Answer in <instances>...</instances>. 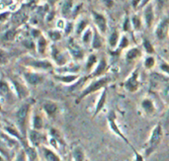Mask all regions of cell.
I'll use <instances>...</instances> for the list:
<instances>
[{
  "instance_id": "1",
  "label": "cell",
  "mask_w": 169,
  "mask_h": 161,
  "mask_svg": "<svg viewBox=\"0 0 169 161\" xmlns=\"http://www.w3.org/2000/svg\"><path fill=\"white\" fill-rule=\"evenodd\" d=\"M30 112H31V103H25L18 109L16 112V124L17 128L22 134L24 138L28 141V125L29 119H30Z\"/></svg>"
},
{
  "instance_id": "2",
  "label": "cell",
  "mask_w": 169,
  "mask_h": 161,
  "mask_svg": "<svg viewBox=\"0 0 169 161\" xmlns=\"http://www.w3.org/2000/svg\"><path fill=\"white\" fill-rule=\"evenodd\" d=\"M163 138V130L161 125H156L152 132L150 134V137L149 138V141L146 142L145 149V157H149V156L153 153L160 145Z\"/></svg>"
},
{
  "instance_id": "3",
  "label": "cell",
  "mask_w": 169,
  "mask_h": 161,
  "mask_svg": "<svg viewBox=\"0 0 169 161\" xmlns=\"http://www.w3.org/2000/svg\"><path fill=\"white\" fill-rule=\"evenodd\" d=\"M110 81H111V78L110 77H101L99 79L95 80V81H92L86 88L83 89V91L81 92V94L79 95L78 99L76 100V102L78 103L82 99L85 98L86 96L90 95V94H92V93L98 91L102 88H105Z\"/></svg>"
},
{
  "instance_id": "4",
  "label": "cell",
  "mask_w": 169,
  "mask_h": 161,
  "mask_svg": "<svg viewBox=\"0 0 169 161\" xmlns=\"http://www.w3.org/2000/svg\"><path fill=\"white\" fill-rule=\"evenodd\" d=\"M48 138L46 137V135L41 133V130H36L30 129L28 132V141L31 145L35 147H41L46 142Z\"/></svg>"
},
{
  "instance_id": "5",
  "label": "cell",
  "mask_w": 169,
  "mask_h": 161,
  "mask_svg": "<svg viewBox=\"0 0 169 161\" xmlns=\"http://www.w3.org/2000/svg\"><path fill=\"white\" fill-rule=\"evenodd\" d=\"M107 120H108V124H109V126H110V129H111L114 133H115L117 135H119V137L123 139V141L128 145L130 148H134V146L132 145V143L130 142V141L128 138H127L125 137V134L121 132V130L119 129V126H118L117 125V123H116V115H115V113H114L113 111L112 112H110L109 113V115H108V118H107Z\"/></svg>"
},
{
  "instance_id": "6",
  "label": "cell",
  "mask_w": 169,
  "mask_h": 161,
  "mask_svg": "<svg viewBox=\"0 0 169 161\" xmlns=\"http://www.w3.org/2000/svg\"><path fill=\"white\" fill-rule=\"evenodd\" d=\"M139 88V81H138V69H136L130 74V76L126 80L125 82V89L130 93L137 92Z\"/></svg>"
},
{
  "instance_id": "7",
  "label": "cell",
  "mask_w": 169,
  "mask_h": 161,
  "mask_svg": "<svg viewBox=\"0 0 169 161\" xmlns=\"http://www.w3.org/2000/svg\"><path fill=\"white\" fill-rule=\"evenodd\" d=\"M11 82L13 84V87L15 88L17 97H18L19 99H25L30 95V92H29L28 88L22 81H19V80H17V79L16 80L11 79Z\"/></svg>"
},
{
  "instance_id": "8",
  "label": "cell",
  "mask_w": 169,
  "mask_h": 161,
  "mask_svg": "<svg viewBox=\"0 0 169 161\" xmlns=\"http://www.w3.org/2000/svg\"><path fill=\"white\" fill-rule=\"evenodd\" d=\"M24 77L26 82L29 83L32 86L39 85V84L44 82V77L41 74H38L35 72H26L24 73Z\"/></svg>"
},
{
  "instance_id": "9",
  "label": "cell",
  "mask_w": 169,
  "mask_h": 161,
  "mask_svg": "<svg viewBox=\"0 0 169 161\" xmlns=\"http://www.w3.org/2000/svg\"><path fill=\"white\" fill-rule=\"evenodd\" d=\"M31 129L42 130L44 129V119L39 112H34L31 117Z\"/></svg>"
},
{
  "instance_id": "10",
  "label": "cell",
  "mask_w": 169,
  "mask_h": 161,
  "mask_svg": "<svg viewBox=\"0 0 169 161\" xmlns=\"http://www.w3.org/2000/svg\"><path fill=\"white\" fill-rule=\"evenodd\" d=\"M168 28H169V17L162 20L161 22H160V24L158 25L157 29H156V37H157L159 40H163L167 35Z\"/></svg>"
},
{
  "instance_id": "11",
  "label": "cell",
  "mask_w": 169,
  "mask_h": 161,
  "mask_svg": "<svg viewBox=\"0 0 169 161\" xmlns=\"http://www.w3.org/2000/svg\"><path fill=\"white\" fill-rule=\"evenodd\" d=\"M50 142L53 143V146L57 148V143H60L61 145L64 146L65 145V142L64 141H63V137H61V133L58 132V130L57 129H50Z\"/></svg>"
},
{
  "instance_id": "12",
  "label": "cell",
  "mask_w": 169,
  "mask_h": 161,
  "mask_svg": "<svg viewBox=\"0 0 169 161\" xmlns=\"http://www.w3.org/2000/svg\"><path fill=\"white\" fill-rule=\"evenodd\" d=\"M41 150L46 161H61V157L56 152L46 146H41Z\"/></svg>"
},
{
  "instance_id": "13",
  "label": "cell",
  "mask_w": 169,
  "mask_h": 161,
  "mask_svg": "<svg viewBox=\"0 0 169 161\" xmlns=\"http://www.w3.org/2000/svg\"><path fill=\"white\" fill-rule=\"evenodd\" d=\"M57 104L52 100H46L43 103V110L48 116L52 117L57 112Z\"/></svg>"
},
{
  "instance_id": "14",
  "label": "cell",
  "mask_w": 169,
  "mask_h": 161,
  "mask_svg": "<svg viewBox=\"0 0 169 161\" xmlns=\"http://www.w3.org/2000/svg\"><path fill=\"white\" fill-rule=\"evenodd\" d=\"M106 101H107V88L105 87L103 92H102V94H101L100 98L98 100V102H97V104H96V109L94 111V114H93V118L97 117L98 116V114L102 111L105 104H106Z\"/></svg>"
},
{
  "instance_id": "15",
  "label": "cell",
  "mask_w": 169,
  "mask_h": 161,
  "mask_svg": "<svg viewBox=\"0 0 169 161\" xmlns=\"http://www.w3.org/2000/svg\"><path fill=\"white\" fill-rule=\"evenodd\" d=\"M25 151H26L28 161H40L39 157V152L37 150V147L33 146L31 145H28L26 146H24Z\"/></svg>"
},
{
  "instance_id": "16",
  "label": "cell",
  "mask_w": 169,
  "mask_h": 161,
  "mask_svg": "<svg viewBox=\"0 0 169 161\" xmlns=\"http://www.w3.org/2000/svg\"><path fill=\"white\" fill-rule=\"evenodd\" d=\"M68 49L71 53V56L77 59H81L83 57V50L80 46L75 44L73 41H70L68 44Z\"/></svg>"
},
{
  "instance_id": "17",
  "label": "cell",
  "mask_w": 169,
  "mask_h": 161,
  "mask_svg": "<svg viewBox=\"0 0 169 161\" xmlns=\"http://www.w3.org/2000/svg\"><path fill=\"white\" fill-rule=\"evenodd\" d=\"M141 108L147 115H152L155 113V106L150 99H145L141 102Z\"/></svg>"
},
{
  "instance_id": "18",
  "label": "cell",
  "mask_w": 169,
  "mask_h": 161,
  "mask_svg": "<svg viewBox=\"0 0 169 161\" xmlns=\"http://www.w3.org/2000/svg\"><path fill=\"white\" fill-rule=\"evenodd\" d=\"M54 78L60 80L61 82L70 84V83H75L76 80L79 78V75L77 74H70V75H56Z\"/></svg>"
},
{
  "instance_id": "19",
  "label": "cell",
  "mask_w": 169,
  "mask_h": 161,
  "mask_svg": "<svg viewBox=\"0 0 169 161\" xmlns=\"http://www.w3.org/2000/svg\"><path fill=\"white\" fill-rule=\"evenodd\" d=\"M72 158L73 161H85V153L80 145H76L72 149Z\"/></svg>"
},
{
  "instance_id": "20",
  "label": "cell",
  "mask_w": 169,
  "mask_h": 161,
  "mask_svg": "<svg viewBox=\"0 0 169 161\" xmlns=\"http://www.w3.org/2000/svg\"><path fill=\"white\" fill-rule=\"evenodd\" d=\"M93 16H94V20L97 24V26L99 27L101 30V32H105L106 31V27H107V23H106V19L105 17L101 14L96 13V12H93Z\"/></svg>"
},
{
  "instance_id": "21",
  "label": "cell",
  "mask_w": 169,
  "mask_h": 161,
  "mask_svg": "<svg viewBox=\"0 0 169 161\" xmlns=\"http://www.w3.org/2000/svg\"><path fill=\"white\" fill-rule=\"evenodd\" d=\"M107 67V62L105 59H101L100 62L98 63V65H97L96 69L94 70V72H93L92 76H94V77H98V76H100L101 74H102L105 69H106Z\"/></svg>"
},
{
  "instance_id": "22",
  "label": "cell",
  "mask_w": 169,
  "mask_h": 161,
  "mask_svg": "<svg viewBox=\"0 0 169 161\" xmlns=\"http://www.w3.org/2000/svg\"><path fill=\"white\" fill-rule=\"evenodd\" d=\"M145 22H146V26L150 27L151 24H152L153 21V10H152V6L149 5L147 6V8L145 11Z\"/></svg>"
},
{
  "instance_id": "23",
  "label": "cell",
  "mask_w": 169,
  "mask_h": 161,
  "mask_svg": "<svg viewBox=\"0 0 169 161\" xmlns=\"http://www.w3.org/2000/svg\"><path fill=\"white\" fill-rule=\"evenodd\" d=\"M31 65L34 67H37V68H42V69H50L53 67L52 63L46 61V60H42V61H33L31 62Z\"/></svg>"
},
{
  "instance_id": "24",
  "label": "cell",
  "mask_w": 169,
  "mask_h": 161,
  "mask_svg": "<svg viewBox=\"0 0 169 161\" xmlns=\"http://www.w3.org/2000/svg\"><path fill=\"white\" fill-rule=\"evenodd\" d=\"M53 56L54 60L57 61V63L58 65H63L65 63L64 57H63L61 54L58 53V50H57V48H53Z\"/></svg>"
},
{
  "instance_id": "25",
  "label": "cell",
  "mask_w": 169,
  "mask_h": 161,
  "mask_svg": "<svg viewBox=\"0 0 169 161\" xmlns=\"http://www.w3.org/2000/svg\"><path fill=\"white\" fill-rule=\"evenodd\" d=\"M71 7H72V0H65L62 5V14L68 16L71 11Z\"/></svg>"
},
{
  "instance_id": "26",
  "label": "cell",
  "mask_w": 169,
  "mask_h": 161,
  "mask_svg": "<svg viewBox=\"0 0 169 161\" xmlns=\"http://www.w3.org/2000/svg\"><path fill=\"white\" fill-rule=\"evenodd\" d=\"M14 161H28V157H27L26 151H25L24 147H22L18 152H17Z\"/></svg>"
},
{
  "instance_id": "27",
  "label": "cell",
  "mask_w": 169,
  "mask_h": 161,
  "mask_svg": "<svg viewBox=\"0 0 169 161\" xmlns=\"http://www.w3.org/2000/svg\"><path fill=\"white\" fill-rule=\"evenodd\" d=\"M92 46L94 49H99V48L102 46V40H101V38H100V36L98 35V34H97V32H95V34H94Z\"/></svg>"
},
{
  "instance_id": "28",
  "label": "cell",
  "mask_w": 169,
  "mask_h": 161,
  "mask_svg": "<svg viewBox=\"0 0 169 161\" xmlns=\"http://www.w3.org/2000/svg\"><path fill=\"white\" fill-rule=\"evenodd\" d=\"M138 56H139V50L138 49H132L127 53V58H128L129 60L137 58Z\"/></svg>"
},
{
  "instance_id": "29",
  "label": "cell",
  "mask_w": 169,
  "mask_h": 161,
  "mask_svg": "<svg viewBox=\"0 0 169 161\" xmlns=\"http://www.w3.org/2000/svg\"><path fill=\"white\" fill-rule=\"evenodd\" d=\"M46 41L44 37H41L40 40H39V43H38V50L39 53H45V49H46Z\"/></svg>"
},
{
  "instance_id": "30",
  "label": "cell",
  "mask_w": 169,
  "mask_h": 161,
  "mask_svg": "<svg viewBox=\"0 0 169 161\" xmlns=\"http://www.w3.org/2000/svg\"><path fill=\"white\" fill-rule=\"evenodd\" d=\"M15 34H16V32L14 31V30H9V31H7L5 34H4L3 40L4 41H11V40H13L14 37H15Z\"/></svg>"
},
{
  "instance_id": "31",
  "label": "cell",
  "mask_w": 169,
  "mask_h": 161,
  "mask_svg": "<svg viewBox=\"0 0 169 161\" xmlns=\"http://www.w3.org/2000/svg\"><path fill=\"white\" fill-rule=\"evenodd\" d=\"M97 61V57L94 56V54H91V56L88 57V60H87V66H86V68L87 69H90L91 67L93 66L96 63Z\"/></svg>"
},
{
  "instance_id": "32",
  "label": "cell",
  "mask_w": 169,
  "mask_h": 161,
  "mask_svg": "<svg viewBox=\"0 0 169 161\" xmlns=\"http://www.w3.org/2000/svg\"><path fill=\"white\" fill-rule=\"evenodd\" d=\"M25 20V15L24 13H22V12H18L17 14H15L14 18H13V22H16V23H22L23 21Z\"/></svg>"
},
{
  "instance_id": "33",
  "label": "cell",
  "mask_w": 169,
  "mask_h": 161,
  "mask_svg": "<svg viewBox=\"0 0 169 161\" xmlns=\"http://www.w3.org/2000/svg\"><path fill=\"white\" fill-rule=\"evenodd\" d=\"M118 42V33L117 32H114L111 37H110V40H109V43L111 45V46H115L116 44Z\"/></svg>"
},
{
  "instance_id": "34",
  "label": "cell",
  "mask_w": 169,
  "mask_h": 161,
  "mask_svg": "<svg viewBox=\"0 0 169 161\" xmlns=\"http://www.w3.org/2000/svg\"><path fill=\"white\" fill-rule=\"evenodd\" d=\"M143 46H145V49H146L147 53H154L153 46H151V44L147 40H145V42H143Z\"/></svg>"
},
{
  "instance_id": "35",
  "label": "cell",
  "mask_w": 169,
  "mask_h": 161,
  "mask_svg": "<svg viewBox=\"0 0 169 161\" xmlns=\"http://www.w3.org/2000/svg\"><path fill=\"white\" fill-rule=\"evenodd\" d=\"M154 58L153 57H149V58H146V60L145 62V65L147 69H150V68H152V67L154 66Z\"/></svg>"
},
{
  "instance_id": "36",
  "label": "cell",
  "mask_w": 169,
  "mask_h": 161,
  "mask_svg": "<svg viewBox=\"0 0 169 161\" xmlns=\"http://www.w3.org/2000/svg\"><path fill=\"white\" fill-rule=\"evenodd\" d=\"M133 25L136 30H138L139 28H141V20H139V18L138 16H134L133 17Z\"/></svg>"
},
{
  "instance_id": "37",
  "label": "cell",
  "mask_w": 169,
  "mask_h": 161,
  "mask_svg": "<svg viewBox=\"0 0 169 161\" xmlns=\"http://www.w3.org/2000/svg\"><path fill=\"white\" fill-rule=\"evenodd\" d=\"M162 96H163V98L165 99V101L167 103H169V84L168 85L163 89V91H162Z\"/></svg>"
},
{
  "instance_id": "38",
  "label": "cell",
  "mask_w": 169,
  "mask_h": 161,
  "mask_svg": "<svg viewBox=\"0 0 169 161\" xmlns=\"http://www.w3.org/2000/svg\"><path fill=\"white\" fill-rule=\"evenodd\" d=\"M133 151H134V156H136V158H134V160L136 161H145V158H143V156L142 154L141 153H138V152L137 151L136 148H133Z\"/></svg>"
},
{
  "instance_id": "39",
  "label": "cell",
  "mask_w": 169,
  "mask_h": 161,
  "mask_svg": "<svg viewBox=\"0 0 169 161\" xmlns=\"http://www.w3.org/2000/svg\"><path fill=\"white\" fill-rule=\"evenodd\" d=\"M50 37L52 38L53 41H57V40L61 39V34L58 32H50Z\"/></svg>"
},
{
  "instance_id": "40",
  "label": "cell",
  "mask_w": 169,
  "mask_h": 161,
  "mask_svg": "<svg viewBox=\"0 0 169 161\" xmlns=\"http://www.w3.org/2000/svg\"><path fill=\"white\" fill-rule=\"evenodd\" d=\"M85 26H86V22L85 21H81L79 24H78V27H77V30H76V32H77V34H80L82 32V30L85 28Z\"/></svg>"
},
{
  "instance_id": "41",
  "label": "cell",
  "mask_w": 169,
  "mask_h": 161,
  "mask_svg": "<svg viewBox=\"0 0 169 161\" xmlns=\"http://www.w3.org/2000/svg\"><path fill=\"white\" fill-rule=\"evenodd\" d=\"M90 36H91V31L90 30H87V32L84 34V36H83L84 43H88V41H89V39H90Z\"/></svg>"
},
{
  "instance_id": "42",
  "label": "cell",
  "mask_w": 169,
  "mask_h": 161,
  "mask_svg": "<svg viewBox=\"0 0 169 161\" xmlns=\"http://www.w3.org/2000/svg\"><path fill=\"white\" fill-rule=\"evenodd\" d=\"M160 68H161L163 72L169 74V64H167V63H162V64L160 65Z\"/></svg>"
},
{
  "instance_id": "43",
  "label": "cell",
  "mask_w": 169,
  "mask_h": 161,
  "mask_svg": "<svg viewBox=\"0 0 169 161\" xmlns=\"http://www.w3.org/2000/svg\"><path fill=\"white\" fill-rule=\"evenodd\" d=\"M129 45L128 43V39H127L126 37H124L123 39H122V43H121V48H126L127 46Z\"/></svg>"
},
{
  "instance_id": "44",
  "label": "cell",
  "mask_w": 169,
  "mask_h": 161,
  "mask_svg": "<svg viewBox=\"0 0 169 161\" xmlns=\"http://www.w3.org/2000/svg\"><path fill=\"white\" fill-rule=\"evenodd\" d=\"M129 29H130V20L127 18L125 20V24H124V30L125 31H129Z\"/></svg>"
},
{
  "instance_id": "45",
  "label": "cell",
  "mask_w": 169,
  "mask_h": 161,
  "mask_svg": "<svg viewBox=\"0 0 169 161\" xmlns=\"http://www.w3.org/2000/svg\"><path fill=\"white\" fill-rule=\"evenodd\" d=\"M24 44H25V46H27L28 48H30V49H34V46H35L33 44V42H30V41H25Z\"/></svg>"
},
{
  "instance_id": "46",
  "label": "cell",
  "mask_w": 169,
  "mask_h": 161,
  "mask_svg": "<svg viewBox=\"0 0 169 161\" xmlns=\"http://www.w3.org/2000/svg\"><path fill=\"white\" fill-rule=\"evenodd\" d=\"M104 4L108 7H112L113 6V0H103Z\"/></svg>"
},
{
  "instance_id": "47",
  "label": "cell",
  "mask_w": 169,
  "mask_h": 161,
  "mask_svg": "<svg viewBox=\"0 0 169 161\" xmlns=\"http://www.w3.org/2000/svg\"><path fill=\"white\" fill-rule=\"evenodd\" d=\"M167 1L168 0H157V3L159 4V6H163Z\"/></svg>"
},
{
  "instance_id": "48",
  "label": "cell",
  "mask_w": 169,
  "mask_h": 161,
  "mask_svg": "<svg viewBox=\"0 0 169 161\" xmlns=\"http://www.w3.org/2000/svg\"><path fill=\"white\" fill-rule=\"evenodd\" d=\"M139 2H141V0H134V1H133V6H134V7H137L138 4Z\"/></svg>"
},
{
  "instance_id": "49",
  "label": "cell",
  "mask_w": 169,
  "mask_h": 161,
  "mask_svg": "<svg viewBox=\"0 0 169 161\" xmlns=\"http://www.w3.org/2000/svg\"><path fill=\"white\" fill-rule=\"evenodd\" d=\"M8 15H9V13H8V12H6V13L2 14V15H1V21H3L4 19H5V17L8 16Z\"/></svg>"
},
{
  "instance_id": "50",
  "label": "cell",
  "mask_w": 169,
  "mask_h": 161,
  "mask_svg": "<svg viewBox=\"0 0 169 161\" xmlns=\"http://www.w3.org/2000/svg\"><path fill=\"white\" fill-rule=\"evenodd\" d=\"M67 26H68V27H67L66 33H69V31H70V28H71V25H70V24H68V25H67Z\"/></svg>"
},
{
  "instance_id": "51",
  "label": "cell",
  "mask_w": 169,
  "mask_h": 161,
  "mask_svg": "<svg viewBox=\"0 0 169 161\" xmlns=\"http://www.w3.org/2000/svg\"><path fill=\"white\" fill-rule=\"evenodd\" d=\"M149 0H142V3H141V4H142V6H143V5H145V4H146L147 2H149Z\"/></svg>"
},
{
  "instance_id": "52",
  "label": "cell",
  "mask_w": 169,
  "mask_h": 161,
  "mask_svg": "<svg viewBox=\"0 0 169 161\" xmlns=\"http://www.w3.org/2000/svg\"><path fill=\"white\" fill-rule=\"evenodd\" d=\"M29 2H36V0H28Z\"/></svg>"
},
{
  "instance_id": "53",
  "label": "cell",
  "mask_w": 169,
  "mask_h": 161,
  "mask_svg": "<svg viewBox=\"0 0 169 161\" xmlns=\"http://www.w3.org/2000/svg\"><path fill=\"white\" fill-rule=\"evenodd\" d=\"M50 2H52V3H53V2H54V1H56V0H50Z\"/></svg>"
}]
</instances>
